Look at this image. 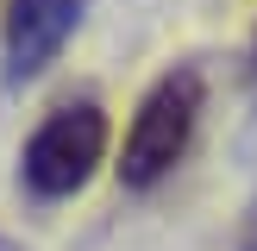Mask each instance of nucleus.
Returning <instances> with one entry per match:
<instances>
[{
	"instance_id": "1",
	"label": "nucleus",
	"mask_w": 257,
	"mask_h": 251,
	"mask_svg": "<svg viewBox=\"0 0 257 251\" xmlns=\"http://www.w3.org/2000/svg\"><path fill=\"white\" fill-rule=\"evenodd\" d=\"M201 107H207V75H201L195 63L163 69L157 82L145 88L132 126H125L119 163H113L119 182H125V188H157L163 176L182 163L188 138H195V126H201Z\"/></svg>"
},
{
	"instance_id": "2",
	"label": "nucleus",
	"mask_w": 257,
	"mask_h": 251,
	"mask_svg": "<svg viewBox=\"0 0 257 251\" xmlns=\"http://www.w3.org/2000/svg\"><path fill=\"white\" fill-rule=\"evenodd\" d=\"M100 163H107V113L94 100H75V107H57L25 138L19 182L38 201H69V195H82L94 182Z\"/></svg>"
},
{
	"instance_id": "3",
	"label": "nucleus",
	"mask_w": 257,
	"mask_h": 251,
	"mask_svg": "<svg viewBox=\"0 0 257 251\" xmlns=\"http://www.w3.org/2000/svg\"><path fill=\"white\" fill-rule=\"evenodd\" d=\"M88 0H13L7 7V82H38L75 38Z\"/></svg>"
},
{
	"instance_id": "4",
	"label": "nucleus",
	"mask_w": 257,
	"mask_h": 251,
	"mask_svg": "<svg viewBox=\"0 0 257 251\" xmlns=\"http://www.w3.org/2000/svg\"><path fill=\"white\" fill-rule=\"evenodd\" d=\"M238 251H257V195H251V207H245V232H238Z\"/></svg>"
},
{
	"instance_id": "5",
	"label": "nucleus",
	"mask_w": 257,
	"mask_h": 251,
	"mask_svg": "<svg viewBox=\"0 0 257 251\" xmlns=\"http://www.w3.org/2000/svg\"><path fill=\"white\" fill-rule=\"evenodd\" d=\"M251 82H257V38H251Z\"/></svg>"
}]
</instances>
